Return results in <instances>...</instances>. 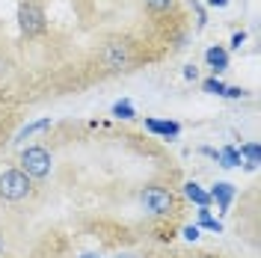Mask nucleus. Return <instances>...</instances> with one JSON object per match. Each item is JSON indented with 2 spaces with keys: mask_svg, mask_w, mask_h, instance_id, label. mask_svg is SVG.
<instances>
[{
  "mask_svg": "<svg viewBox=\"0 0 261 258\" xmlns=\"http://www.w3.org/2000/svg\"><path fill=\"white\" fill-rule=\"evenodd\" d=\"M113 116L116 119H137V110H134V104H130L128 98H122V101L113 104Z\"/></svg>",
  "mask_w": 261,
  "mask_h": 258,
  "instance_id": "obj_13",
  "label": "nucleus"
},
{
  "mask_svg": "<svg viewBox=\"0 0 261 258\" xmlns=\"http://www.w3.org/2000/svg\"><path fill=\"white\" fill-rule=\"evenodd\" d=\"M208 196H211V202H217V208L220 211H228L231 199H234V184H228V181H217L211 190H208Z\"/></svg>",
  "mask_w": 261,
  "mask_h": 258,
  "instance_id": "obj_6",
  "label": "nucleus"
},
{
  "mask_svg": "<svg viewBox=\"0 0 261 258\" xmlns=\"http://www.w3.org/2000/svg\"><path fill=\"white\" fill-rule=\"evenodd\" d=\"M217 161H220V166L231 169V166H238V163H241V154H238V148H234V145H226V148H220V151H217Z\"/></svg>",
  "mask_w": 261,
  "mask_h": 258,
  "instance_id": "obj_11",
  "label": "nucleus"
},
{
  "mask_svg": "<svg viewBox=\"0 0 261 258\" xmlns=\"http://www.w3.org/2000/svg\"><path fill=\"white\" fill-rule=\"evenodd\" d=\"M208 6H214V9H223V6H228V0H208Z\"/></svg>",
  "mask_w": 261,
  "mask_h": 258,
  "instance_id": "obj_22",
  "label": "nucleus"
},
{
  "mask_svg": "<svg viewBox=\"0 0 261 258\" xmlns=\"http://www.w3.org/2000/svg\"><path fill=\"white\" fill-rule=\"evenodd\" d=\"M238 154H241V161H246V169H255L261 163V145L258 143H244L238 148Z\"/></svg>",
  "mask_w": 261,
  "mask_h": 258,
  "instance_id": "obj_10",
  "label": "nucleus"
},
{
  "mask_svg": "<svg viewBox=\"0 0 261 258\" xmlns=\"http://www.w3.org/2000/svg\"><path fill=\"white\" fill-rule=\"evenodd\" d=\"M101 60H104V65H107V68L119 71V68H128V65L134 63V54H130L128 45H107V48H104V54H101Z\"/></svg>",
  "mask_w": 261,
  "mask_h": 258,
  "instance_id": "obj_5",
  "label": "nucleus"
},
{
  "mask_svg": "<svg viewBox=\"0 0 261 258\" xmlns=\"http://www.w3.org/2000/svg\"><path fill=\"white\" fill-rule=\"evenodd\" d=\"M116 258H140V255H130V252H122V255H116Z\"/></svg>",
  "mask_w": 261,
  "mask_h": 258,
  "instance_id": "obj_23",
  "label": "nucleus"
},
{
  "mask_svg": "<svg viewBox=\"0 0 261 258\" xmlns=\"http://www.w3.org/2000/svg\"><path fill=\"white\" fill-rule=\"evenodd\" d=\"M140 202H143L146 211L154 214V217H169V214H175V196L169 193L166 187H158V184L146 187V190L140 193Z\"/></svg>",
  "mask_w": 261,
  "mask_h": 258,
  "instance_id": "obj_3",
  "label": "nucleus"
},
{
  "mask_svg": "<svg viewBox=\"0 0 261 258\" xmlns=\"http://www.w3.org/2000/svg\"><path fill=\"white\" fill-rule=\"evenodd\" d=\"M202 89L211 92V95H223V92H226V83L220 81V78H208V81L202 83Z\"/></svg>",
  "mask_w": 261,
  "mask_h": 258,
  "instance_id": "obj_15",
  "label": "nucleus"
},
{
  "mask_svg": "<svg viewBox=\"0 0 261 258\" xmlns=\"http://www.w3.org/2000/svg\"><path fill=\"white\" fill-rule=\"evenodd\" d=\"M205 63L211 65L214 78H217V74H223V71L228 68V50L226 48H208V50H205Z\"/></svg>",
  "mask_w": 261,
  "mask_h": 258,
  "instance_id": "obj_7",
  "label": "nucleus"
},
{
  "mask_svg": "<svg viewBox=\"0 0 261 258\" xmlns=\"http://www.w3.org/2000/svg\"><path fill=\"white\" fill-rule=\"evenodd\" d=\"M18 169H21L27 178L42 181V178L50 175V169H54V158H50V151L45 148V145H30V148L21 151V166H18Z\"/></svg>",
  "mask_w": 261,
  "mask_h": 258,
  "instance_id": "obj_1",
  "label": "nucleus"
},
{
  "mask_svg": "<svg viewBox=\"0 0 261 258\" xmlns=\"http://www.w3.org/2000/svg\"><path fill=\"white\" fill-rule=\"evenodd\" d=\"M199 226L208 228V231H223V226H220V220H214L211 211L208 208H199Z\"/></svg>",
  "mask_w": 261,
  "mask_h": 258,
  "instance_id": "obj_14",
  "label": "nucleus"
},
{
  "mask_svg": "<svg viewBox=\"0 0 261 258\" xmlns=\"http://www.w3.org/2000/svg\"><path fill=\"white\" fill-rule=\"evenodd\" d=\"M184 78H187V81H196V78H199V74H196V68H193V65H187V68H184Z\"/></svg>",
  "mask_w": 261,
  "mask_h": 258,
  "instance_id": "obj_21",
  "label": "nucleus"
},
{
  "mask_svg": "<svg viewBox=\"0 0 261 258\" xmlns=\"http://www.w3.org/2000/svg\"><path fill=\"white\" fill-rule=\"evenodd\" d=\"M244 42H246V33H244V30H241V33H234V36H231V48H234V50L241 48Z\"/></svg>",
  "mask_w": 261,
  "mask_h": 258,
  "instance_id": "obj_18",
  "label": "nucleus"
},
{
  "mask_svg": "<svg viewBox=\"0 0 261 258\" xmlns=\"http://www.w3.org/2000/svg\"><path fill=\"white\" fill-rule=\"evenodd\" d=\"M18 24H21V33L24 36H42L48 21H45V9L39 3H21L18 9Z\"/></svg>",
  "mask_w": 261,
  "mask_h": 258,
  "instance_id": "obj_4",
  "label": "nucleus"
},
{
  "mask_svg": "<svg viewBox=\"0 0 261 258\" xmlns=\"http://www.w3.org/2000/svg\"><path fill=\"white\" fill-rule=\"evenodd\" d=\"M0 255H3V238H0Z\"/></svg>",
  "mask_w": 261,
  "mask_h": 258,
  "instance_id": "obj_25",
  "label": "nucleus"
},
{
  "mask_svg": "<svg viewBox=\"0 0 261 258\" xmlns=\"http://www.w3.org/2000/svg\"><path fill=\"white\" fill-rule=\"evenodd\" d=\"M45 128H50V116L39 119V122H30L27 128H21V131H18L15 140H27V137H33V134H39V131H45Z\"/></svg>",
  "mask_w": 261,
  "mask_h": 258,
  "instance_id": "obj_12",
  "label": "nucleus"
},
{
  "mask_svg": "<svg viewBox=\"0 0 261 258\" xmlns=\"http://www.w3.org/2000/svg\"><path fill=\"white\" fill-rule=\"evenodd\" d=\"M184 238L187 241H199V226H187L184 228Z\"/></svg>",
  "mask_w": 261,
  "mask_h": 258,
  "instance_id": "obj_19",
  "label": "nucleus"
},
{
  "mask_svg": "<svg viewBox=\"0 0 261 258\" xmlns=\"http://www.w3.org/2000/svg\"><path fill=\"white\" fill-rule=\"evenodd\" d=\"M223 98H246V89H241V86H226Z\"/></svg>",
  "mask_w": 261,
  "mask_h": 258,
  "instance_id": "obj_17",
  "label": "nucleus"
},
{
  "mask_svg": "<svg viewBox=\"0 0 261 258\" xmlns=\"http://www.w3.org/2000/svg\"><path fill=\"white\" fill-rule=\"evenodd\" d=\"M184 196H187L193 205H199V208H208V205H211L208 190H205L202 184H196V181H187V184H184Z\"/></svg>",
  "mask_w": 261,
  "mask_h": 258,
  "instance_id": "obj_9",
  "label": "nucleus"
},
{
  "mask_svg": "<svg viewBox=\"0 0 261 258\" xmlns=\"http://www.w3.org/2000/svg\"><path fill=\"white\" fill-rule=\"evenodd\" d=\"M146 131L158 134V137H178L181 134V125L178 122H161V119H146Z\"/></svg>",
  "mask_w": 261,
  "mask_h": 258,
  "instance_id": "obj_8",
  "label": "nucleus"
},
{
  "mask_svg": "<svg viewBox=\"0 0 261 258\" xmlns=\"http://www.w3.org/2000/svg\"><path fill=\"white\" fill-rule=\"evenodd\" d=\"M81 258H98V255H95V252H83Z\"/></svg>",
  "mask_w": 261,
  "mask_h": 258,
  "instance_id": "obj_24",
  "label": "nucleus"
},
{
  "mask_svg": "<svg viewBox=\"0 0 261 258\" xmlns=\"http://www.w3.org/2000/svg\"><path fill=\"white\" fill-rule=\"evenodd\" d=\"M193 6H196V18H199V27H205V24H208V18H205V9H202L199 3H193Z\"/></svg>",
  "mask_w": 261,
  "mask_h": 258,
  "instance_id": "obj_20",
  "label": "nucleus"
},
{
  "mask_svg": "<svg viewBox=\"0 0 261 258\" xmlns=\"http://www.w3.org/2000/svg\"><path fill=\"white\" fill-rule=\"evenodd\" d=\"M33 193V178L21 169H3L0 172V199L3 202H24Z\"/></svg>",
  "mask_w": 261,
  "mask_h": 258,
  "instance_id": "obj_2",
  "label": "nucleus"
},
{
  "mask_svg": "<svg viewBox=\"0 0 261 258\" xmlns=\"http://www.w3.org/2000/svg\"><path fill=\"white\" fill-rule=\"evenodd\" d=\"M172 3H175V0H146V6L151 9V12H166Z\"/></svg>",
  "mask_w": 261,
  "mask_h": 258,
  "instance_id": "obj_16",
  "label": "nucleus"
}]
</instances>
